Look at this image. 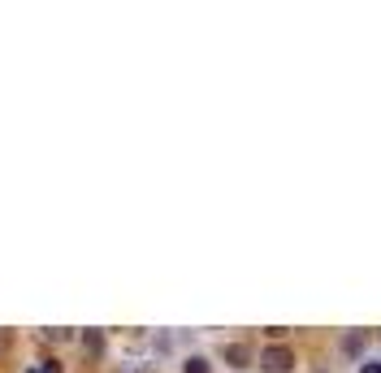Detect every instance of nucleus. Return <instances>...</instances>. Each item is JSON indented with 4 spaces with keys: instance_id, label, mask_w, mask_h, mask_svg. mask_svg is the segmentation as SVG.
<instances>
[{
    "instance_id": "6",
    "label": "nucleus",
    "mask_w": 381,
    "mask_h": 373,
    "mask_svg": "<svg viewBox=\"0 0 381 373\" xmlns=\"http://www.w3.org/2000/svg\"><path fill=\"white\" fill-rule=\"evenodd\" d=\"M360 373H381V360H364V365H360Z\"/></svg>"
},
{
    "instance_id": "7",
    "label": "nucleus",
    "mask_w": 381,
    "mask_h": 373,
    "mask_svg": "<svg viewBox=\"0 0 381 373\" xmlns=\"http://www.w3.org/2000/svg\"><path fill=\"white\" fill-rule=\"evenodd\" d=\"M39 373H61V365H57V360H44V365H39Z\"/></svg>"
},
{
    "instance_id": "4",
    "label": "nucleus",
    "mask_w": 381,
    "mask_h": 373,
    "mask_svg": "<svg viewBox=\"0 0 381 373\" xmlns=\"http://www.w3.org/2000/svg\"><path fill=\"white\" fill-rule=\"evenodd\" d=\"M182 373H213V365H208L204 356H187V365H182Z\"/></svg>"
},
{
    "instance_id": "8",
    "label": "nucleus",
    "mask_w": 381,
    "mask_h": 373,
    "mask_svg": "<svg viewBox=\"0 0 381 373\" xmlns=\"http://www.w3.org/2000/svg\"><path fill=\"white\" fill-rule=\"evenodd\" d=\"M27 373H39V369H27Z\"/></svg>"
},
{
    "instance_id": "2",
    "label": "nucleus",
    "mask_w": 381,
    "mask_h": 373,
    "mask_svg": "<svg viewBox=\"0 0 381 373\" xmlns=\"http://www.w3.org/2000/svg\"><path fill=\"white\" fill-rule=\"evenodd\" d=\"M225 365H230V369H247V360H251V352H247V343H230V347H225Z\"/></svg>"
},
{
    "instance_id": "1",
    "label": "nucleus",
    "mask_w": 381,
    "mask_h": 373,
    "mask_svg": "<svg viewBox=\"0 0 381 373\" xmlns=\"http://www.w3.org/2000/svg\"><path fill=\"white\" fill-rule=\"evenodd\" d=\"M260 369L265 373H290L295 369V352L286 343H269L265 352H260Z\"/></svg>"
},
{
    "instance_id": "5",
    "label": "nucleus",
    "mask_w": 381,
    "mask_h": 373,
    "mask_svg": "<svg viewBox=\"0 0 381 373\" xmlns=\"http://www.w3.org/2000/svg\"><path fill=\"white\" fill-rule=\"evenodd\" d=\"M83 343H87V352H105V334H100V330H87Z\"/></svg>"
},
{
    "instance_id": "3",
    "label": "nucleus",
    "mask_w": 381,
    "mask_h": 373,
    "mask_svg": "<svg viewBox=\"0 0 381 373\" xmlns=\"http://www.w3.org/2000/svg\"><path fill=\"white\" fill-rule=\"evenodd\" d=\"M342 352H347V356H360V352H364V334H347V339H342Z\"/></svg>"
}]
</instances>
